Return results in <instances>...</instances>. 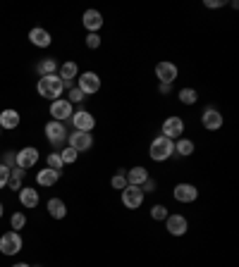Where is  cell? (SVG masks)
<instances>
[{
    "instance_id": "cell-1",
    "label": "cell",
    "mask_w": 239,
    "mask_h": 267,
    "mask_svg": "<svg viewBox=\"0 0 239 267\" xmlns=\"http://www.w3.org/2000/svg\"><path fill=\"white\" fill-rule=\"evenodd\" d=\"M36 91H38V96L46 100H58L62 98V93H65V86H62V79H60L58 74H51V76H41L38 79V83H36Z\"/></svg>"
},
{
    "instance_id": "cell-2",
    "label": "cell",
    "mask_w": 239,
    "mask_h": 267,
    "mask_svg": "<svg viewBox=\"0 0 239 267\" xmlns=\"http://www.w3.org/2000/svg\"><path fill=\"white\" fill-rule=\"evenodd\" d=\"M172 153H175V141L168 139V136H155L151 146H148V155L153 162H165L168 158H172Z\"/></svg>"
},
{
    "instance_id": "cell-3",
    "label": "cell",
    "mask_w": 239,
    "mask_h": 267,
    "mask_svg": "<svg viewBox=\"0 0 239 267\" xmlns=\"http://www.w3.org/2000/svg\"><path fill=\"white\" fill-rule=\"evenodd\" d=\"M22 236L19 232H5L0 236V253L3 255H17L19 250H22Z\"/></svg>"
},
{
    "instance_id": "cell-4",
    "label": "cell",
    "mask_w": 239,
    "mask_h": 267,
    "mask_svg": "<svg viewBox=\"0 0 239 267\" xmlns=\"http://www.w3.org/2000/svg\"><path fill=\"white\" fill-rule=\"evenodd\" d=\"M77 88L84 96H94V93L101 91V76L96 72H84V74L77 76Z\"/></svg>"
},
{
    "instance_id": "cell-5",
    "label": "cell",
    "mask_w": 239,
    "mask_h": 267,
    "mask_svg": "<svg viewBox=\"0 0 239 267\" xmlns=\"http://www.w3.org/2000/svg\"><path fill=\"white\" fill-rule=\"evenodd\" d=\"M72 119V126H74V131H94L96 129V117L89 112V110H77L74 115L69 117Z\"/></svg>"
},
{
    "instance_id": "cell-6",
    "label": "cell",
    "mask_w": 239,
    "mask_h": 267,
    "mask_svg": "<svg viewBox=\"0 0 239 267\" xmlns=\"http://www.w3.org/2000/svg\"><path fill=\"white\" fill-rule=\"evenodd\" d=\"M141 203H144V191H141V186H125L122 189V205L129 210H137L141 208Z\"/></svg>"
},
{
    "instance_id": "cell-7",
    "label": "cell",
    "mask_w": 239,
    "mask_h": 267,
    "mask_svg": "<svg viewBox=\"0 0 239 267\" xmlns=\"http://www.w3.org/2000/svg\"><path fill=\"white\" fill-rule=\"evenodd\" d=\"M46 139H48L53 146H62V143H67V129H65V124L51 119V122L46 124Z\"/></svg>"
},
{
    "instance_id": "cell-8",
    "label": "cell",
    "mask_w": 239,
    "mask_h": 267,
    "mask_svg": "<svg viewBox=\"0 0 239 267\" xmlns=\"http://www.w3.org/2000/svg\"><path fill=\"white\" fill-rule=\"evenodd\" d=\"M67 143L69 148H74L77 153H86L94 146V136L89 131H74V134H67Z\"/></svg>"
},
{
    "instance_id": "cell-9",
    "label": "cell",
    "mask_w": 239,
    "mask_h": 267,
    "mask_svg": "<svg viewBox=\"0 0 239 267\" xmlns=\"http://www.w3.org/2000/svg\"><path fill=\"white\" fill-rule=\"evenodd\" d=\"M165 229H168V234H172V236H184V234L189 232V219L184 215H168L165 217Z\"/></svg>"
},
{
    "instance_id": "cell-10",
    "label": "cell",
    "mask_w": 239,
    "mask_h": 267,
    "mask_svg": "<svg viewBox=\"0 0 239 267\" xmlns=\"http://www.w3.org/2000/svg\"><path fill=\"white\" fill-rule=\"evenodd\" d=\"M172 196H175L177 203H194V200L198 198V189L194 186V184L182 182V184H177V186L172 189Z\"/></svg>"
},
{
    "instance_id": "cell-11",
    "label": "cell",
    "mask_w": 239,
    "mask_h": 267,
    "mask_svg": "<svg viewBox=\"0 0 239 267\" xmlns=\"http://www.w3.org/2000/svg\"><path fill=\"white\" fill-rule=\"evenodd\" d=\"M72 115H74V112H72V103H69L67 98H58L51 103V117L55 122H65V119H69Z\"/></svg>"
},
{
    "instance_id": "cell-12",
    "label": "cell",
    "mask_w": 239,
    "mask_h": 267,
    "mask_svg": "<svg viewBox=\"0 0 239 267\" xmlns=\"http://www.w3.org/2000/svg\"><path fill=\"white\" fill-rule=\"evenodd\" d=\"M163 136H168L172 141H177L182 139V134H184V122H182V117H168L165 122H163Z\"/></svg>"
},
{
    "instance_id": "cell-13",
    "label": "cell",
    "mask_w": 239,
    "mask_h": 267,
    "mask_svg": "<svg viewBox=\"0 0 239 267\" xmlns=\"http://www.w3.org/2000/svg\"><path fill=\"white\" fill-rule=\"evenodd\" d=\"M177 74H179V69H177V65L175 62H158L155 65V76H158V81L161 83H170L172 86V81L177 79Z\"/></svg>"
},
{
    "instance_id": "cell-14",
    "label": "cell",
    "mask_w": 239,
    "mask_h": 267,
    "mask_svg": "<svg viewBox=\"0 0 239 267\" xmlns=\"http://www.w3.org/2000/svg\"><path fill=\"white\" fill-rule=\"evenodd\" d=\"M222 122H225V119H222V115L215 108H206L204 112H201V124H204L208 131H218L222 126Z\"/></svg>"
},
{
    "instance_id": "cell-15",
    "label": "cell",
    "mask_w": 239,
    "mask_h": 267,
    "mask_svg": "<svg viewBox=\"0 0 239 267\" xmlns=\"http://www.w3.org/2000/svg\"><path fill=\"white\" fill-rule=\"evenodd\" d=\"M82 24L89 33H98V29L103 26V15L98 10H86L84 15H82Z\"/></svg>"
},
{
    "instance_id": "cell-16",
    "label": "cell",
    "mask_w": 239,
    "mask_h": 267,
    "mask_svg": "<svg viewBox=\"0 0 239 267\" xmlns=\"http://www.w3.org/2000/svg\"><path fill=\"white\" fill-rule=\"evenodd\" d=\"M36 162H38V150L34 146H26L17 153V167H22V169H31Z\"/></svg>"
},
{
    "instance_id": "cell-17",
    "label": "cell",
    "mask_w": 239,
    "mask_h": 267,
    "mask_svg": "<svg viewBox=\"0 0 239 267\" xmlns=\"http://www.w3.org/2000/svg\"><path fill=\"white\" fill-rule=\"evenodd\" d=\"M125 176H127L129 186H144V184L151 179V176H148V169H146V167H141V165L132 167L129 172H125Z\"/></svg>"
},
{
    "instance_id": "cell-18",
    "label": "cell",
    "mask_w": 239,
    "mask_h": 267,
    "mask_svg": "<svg viewBox=\"0 0 239 267\" xmlns=\"http://www.w3.org/2000/svg\"><path fill=\"white\" fill-rule=\"evenodd\" d=\"M29 41L34 43L36 48H48L53 43V36L46 29H41V26H34L31 31H29Z\"/></svg>"
},
{
    "instance_id": "cell-19",
    "label": "cell",
    "mask_w": 239,
    "mask_h": 267,
    "mask_svg": "<svg viewBox=\"0 0 239 267\" xmlns=\"http://www.w3.org/2000/svg\"><path fill=\"white\" fill-rule=\"evenodd\" d=\"M58 60L55 58H43L36 62V74L38 76H51V74H58Z\"/></svg>"
},
{
    "instance_id": "cell-20",
    "label": "cell",
    "mask_w": 239,
    "mask_h": 267,
    "mask_svg": "<svg viewBox=\"0 0 239 267\" xmlns=\"http://www.w3.org/2000/svg\"><path fill=\"white\" fill-rule=\"evenodd\" d=\"M19 203H22L26 210H34L36 205H38V191L29 189V186H22V189H19Z\"/></svg>"
},
{
    "instance_id": "cell-21",
    "label": "cell",
    "mask_w": 239,
    "mask_h": 267,
    "mask_svg": "<svg viewBox=\"0 0 239 267\" xmlns=\"http://www.w3.org/2000/svg\"><path fill=\"white\" fill-rule=\"evenodd\" d=\"M58 76L62 79L65 83H72L74 79L79 76V67L77 62H62V65L58 67Z\"/></svg>"
},
{
    "instance_id": "cell-22",
    "label": "cell",
    "mask_w": 239,
    "mask_h": 267,
    "mask_svg": "<svg viewBox=\"0 0 239 267\" xmlns=\"http://www.w3.org/2000/svg\"><path fill=\"white\" fill-rule=\"evenodd\" d=\"M19 112L17 110H0V129H17Z\"/></svg>"
},
{
    "instance_id": "cell-23",
    "label": "cell",
    "mask_w": 239,
    "mask_h": 267,
    "mask_svg": "<svg viewBox=\"0 0 239 267\" xmlns=\"http://www.w3.org/2000/svg\"><path fill=\"white\" fill-rule=\"evenodd\" d=\"M60 179V172H53L48 167H43L41 172H36V184L38 186H55Z\"/></svg>"
},
{
    "instance_id": "cell-24",
    "label": "cell",
    "mask_w": 239,
    "mask_h": 267,
    "mask_svg": "<svg viewBox=\"0 0 239 267\" xmlns=\"http://www.w3.org/2000/svg\"><path fill=\"white\" fill-rule=\"evenodd\" d=\"M48 215H51L53 219H65V215H67V205H65V200H60V198L48 200Z\"/></svg>"
},
{
    "instance_id": "cell-25",
    "label": "cell",
    "mask_w": 239,
    "mask_h": 267,
    "mask_svg": "<svg viewBox=\"0 0 239 267\" xmlns=\"http://www.w3.org/2000/svg\"><path fill=\"white\" fill-rule=\"evenodd\" d=\"M194 141H189V139H177L175 141V153H179V155H184V158H189V155H194Z\"/></svg>"
},
{
    "instance_id": "cell-26",
    "label": "cell",
    "mask_w": 239,
    "mask_h": 267,
    "mask_svg": "<svg viewBox=\"0 0 239 267\" xmlns=\"http://www.w3.org/2000/svg\"><path fill=\"white\" fill-rule=\"evenodd\" d=\"M196 100H198L196 88H182V91H179V103H182V105H194Z\"/></svg>"
},
{
    "instance_id": "cell-27",
    "label": "cell",
    "mask_w": 239,
    "mask_h": 267,
    "mask_svg": "<svg viewBox=\"0 0 239 267\" xmlns=\"http://www.w3.org/2000/svg\"><path fill=\"white\" fill-rule=\"evenodd\" d=\"M79 158V153L74 148H65V150H60V160H62V165H72V162H77Z\"/></svg>"
},
{
    "instance_id": "cell-28",
    "label": "cell",
    "mask_w": 239,
    "mask_h": 267,
    "mask_svg": "<svg viewBox=\"0 0 239 267\" xmlns=\"http://www.w3.org/2000/svg\"><path fill=\"white\" fill-rule=\"evenodd\" d=\"M125 172H127V169H120L117 174H115V176L110 179V186H112V189H117V191H122V189L127 186V176H125Z\"/></svg>"
},
{
    "instance_id": "cell-29",
    "label": "cell",
    "mask_w": 239,
    "mask_h": 267,
    "mask_svg": "<svg viewBox=\"0 0 239 267\" xmlns=\"http://www.w3.org/2000/svg\"><path fill=\"white\" fill-rule=\"evenodd\" d=\"M151 217H153L155 222H165V217H168V208H165L163 203H155L153 208H151Z\"/></svg>"
},
{
    "instance_id": "cell-30",
    "label": "cell",
    "mask_w": 239,
    "mask_h": 267,
    "mask_svg": "<svg viewBox=\"0 0 239 267\" xmlns=\"http://www.w3.org/2000/svg\"><path fill=\"white\" fill-rule=\"evenodd\" d=\"M10 225H12V232H19V229H24L26 215H24V212H15V215L10 217Z\"/></svg>"
},
{
    "instance_id": "cell-31",
    "label": "cell",
    "mask_w": 239,
    "mask_h": 267,
    "mask_svg": "<svg viewBox=\"0 0 239 267\" xmlns=\"http://www.w3.org/2000/svg\"><path fill=\"white\" fill-rule=\"evenodd\" d=\"M46 162H48V169H53V172H62V167H65L62 160H60V153H51Z\"/></svg>"
},
{
    "instance_id": "cell-32",
    "label": "cell",
    "mask_w": 239,
    "mask_h": 267,
    "mask_svg": "<svg viewBox=\"0 0 239 267\" xmlns=\"http://www.w3.org/2000/svg\"><path fill=\"white\" fill-rule=\"evenodd\" d=\"M101 43H103V38L98 33H86V48L96 50V48H101Z\"/></svg>"
},
{
    "instance_id": "cell-33",
    "label": "cell",
    "mask_w": 239,
    "mask_h": 267,
    "mask_svg": "<svg viewBox=\"0 0 239 267\" xmlns=\"http://www.w3.org/2000/svg\"><path fill=\"white\" fill-rule=\"evenodd\" d=\"M84 98H86V96L79 91L77 86H72V88H69V93H67V100H69V103H82Z\"/></svg>"
},
{
    "instance_id": "cell-34",
    "label": "cell",
    "mask_w": 239,
    "mask_h": 267,
    "mask_svg": "<svg viewBox=\"0 0 239 267\" xmlns=\"http://www.w3.org/2000/svg\"><path fill=\"white\" fill-rule=\"evenodd\" d=\"M8 182H10V167H5L0 162V189H5Z\"/></svg>"
},
{
    "instance_id": "cell-35",
    "label": "cell",
    "mask_w": 239,
    "mask_h": 267,
    "mask_svg": "<svg viewBox=\"0 0 239 267\" xmlns=\"http://www.w3.org/2000/svg\"><path fill=\"white\" fill-rule=\"evenodd\" d=\"M204 5L211 10H218V8H225V0H204Z\"/></svg>"
},
{
    "instance_id": "cell-36",
    "label": "cell",
    "mask_w": 239,
    "mask_h": 267,
    "mask_svg": "<svg viewBox=\"0 0 239 267\" xmlns=\"http://www.w3.org/2000/svg\"><path fill=\"white\" fill-rule=\"evenodd\" d=\"M8 186H10V191H19V189H22V179H17V176H10Z\"/></svg>"
},
{
    "instance_id": "cell-37",
    "label": "cell",
    "mask_w": 239,
    "mask_h": 267,
    "mask_svg": "<svg viewBox=\"0 0 239 267\" xmlns=\"http://www.w3.org/2000/svg\"><path fill=\"white\" fill-rule=\"evenodd\" d=\"M153 189H155V182H153V179H148V182H146L144 184V186H141V191H148V193H151V191H153Z\"/></svg>"
},
{
    "instance_id": "cell-38",
    "label": "cell",
    "mask_w": 239,
    "mask_h": 267,
    "mask_svg": "<svg viewBox=\"0 0 239 267\" xmlns=\"http://www.w3.org/2000/svg\"><path fill=\"white\" fill-rule=\"evenodd\" d=\"M158 91H161L163 96H165V93H170V83H161V86H158Z\"/></svg>"
},
{
    "instance_id": "cell-39",
    "label": "cell",
    "mask_w": 239,
    "mask_h": 267,
    "mask_svg": "<svg viewBox=\"0 0 239 267\" xmlns=\"http://www.w3.org/2000/svg\"><path fill=\"white\" fill-rule=\"evenodd\" d=\"M12 267H31V265H26V262H17V265H12Z\"/></svg>"
},
{
    "instance_id": "cell-40",
    "label": "cell",
    "mask_w": 239,
    "mask_h": 267,
    "mask_svg": "<svg viewBox=\"0 0 239 267\" xmlns=\"http://www.w3.org/2000/svg\"><path fill=\"white\" fill-rule=\"evenodd\" d=\"M0 217H3V203H0Z\"/></svg>"
},
{
    "instance_id": "cell-41",
    "label": "cell",
    "mask_w": 239,
    "mask_h": 267,
    "mask_svg": "<svg viewBox=\"0 0 239 267\" xmlns=\"http://www.w3.org/2000/svg\"><path fill=\"white\" fill-rule=\"evenodd\" d=\"M0 131H3V129H0Z\"/></svg>"
}]
</instances>
